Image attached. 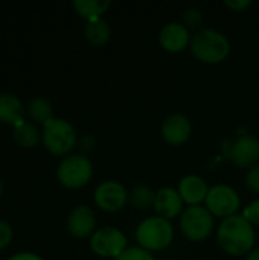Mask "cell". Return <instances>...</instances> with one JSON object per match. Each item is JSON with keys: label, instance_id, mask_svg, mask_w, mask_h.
Masks as SVG:
<instances>
[{"label": "cell", "instance_id": "1", "mask_svg": "<svg viewBox=\"0 0 259 260\" xmlns=\"http://www.w3.org/2000/svg\"><path fill=\"white\" fill-rule=\"evenodd\" d=\"M217 239L220 247L231 256H244L247 254L255 244V230L253 225L240 215L223 219L218 227Z\"/></svg>", "mask_w": 259, "mask_h": 260}, {"label": "cell", "instance_id": "2", "mask_svg": "<svg viewBox=\"0 0 259 260\" xmlns=\"http://www.w3.org/2000/svg\"><path fill=\"white\" fill-rule=\"evenodd\" d=\"M192 55L205 64H218L231 53L229 40L215 29H202L191 40Z\"/></svg>", "mask_w": 259, "mask_h": 260}, {"label": "cell", "instance_id": "3", "mask_svg": "<svg viewBox=\"0 0 259 260\" xmlns=\"http://www.w3.org/2000/svg\"><path fill=\"white\" fill-rule=\"evenodd\" d=\"M136 239L140 248L147 251H160L172 242L174 229L168 219L151 216L139 224L136 230Z\"/></svg>", "mask_w": 259, "mask_h": 260}, {"label": "cell", "instance_id": "4", "mask_svg": "<svg viewBox=\"0 0 259 260\" xmlns=\"http://www.w3.org/2000/svg\"><path fill=\"white\" fill-rule=\"evenodd\" d=\"M41 137L46 149L55 155H66L76 146V131L63 119L53 117L50 122H47Z\"/></svg>", "mask_w": 259, "mask_h": 260}, {"label": "cell", "instance_id": "5", "mask_svg": "<svg viewBox=\"0 0 259 260\" xmlns=\"http://www.w3.org/2000/svg\"><path fill=\"white\" fill-rule=\"evenodd\" d=\"M214 229V216L203 206H189L180 216V230L192 242H202L209 238Z\"/></svg>", "mask_w": 259, "mask_h": 260}, {"label": "cell", "instance_id": "6", "mask_svg": "<svg viewBox=\"0 0 259 260\" xmlns=\"http://www.w3.org/2000/svg\"><path fill=\"white\" fill-rule=\"evenodd\" d=\"M92 175L93 166L84 155H69L60 163L56 169L58 181L67 189L84 187L90 181Z\"/></svg>", "mask_w": 259, "mask_h": 260}, {"label": "cell", "instance_id": "7", "mask_svg": "<svg viewBox=\"0 0 259 260\" xmlns=\"http://www.w3.org/2000/svg\"><path fill=\"white\" fill-rule=\"evenodd\" d=\"M90 247L99 257L118 259L127 250V238L114 227H102L92 235Z\"/></svg>", "mask_w": 259, "mask_h": 260}, {"label": "cell", "instance_id": "8", "mask_svg": "<svg viewBox=\"0 0 259 260\" xmlns=\"http://www.w3.org/2000/svg\"><path fill=\"white\" fill-rule=\"evenodd\" d=\"M241 200L232 187L218 184L209 189L206 198V209L212 213V216H218L224 219L231 218L238 212Z\"/></svg>", "mask_w": 259, "mask_h": 260}, {"label": "cell", "instance_id": "9", "mask_svg": "<svg viewBox=\"0 0 259 260\" xmlns=\"http://www.w3.org/2000/svg\"><path fill=\"white\" fill-rule=\"evenodd\" d=\"M128 192L118 181H104L95 190V203L96 206L108 213L119 212L125 207L128 201Z\"/></svg>", "mask_w": 259, "mask_h": 260}, {"label": "cell", "instance_id": "10", "mask_svg": "<svg viewBox=\"0 0 259 260\" xmlns=\"http://www.w3.org/2000/svg\"><path fill=\"white\" fill-rule=\"evenodd\" d=\"M229 158L238 168H253L259 160V140L253 136H241L231 145Z\"/></svg>", "mask_w": 259, "mask_h": 260}, {"label": "cell", "instance_id": "11", "mask_svg": "<svg viewBox=\"0 0 259 260\" xmlns=\"http://www.w3.org/2000/svg\"><path fill=\"white\" fill-rule=\"evenodd\" d=\"M191 40L192 38L189 35V29L182 23H168L166 26H163L159 35L162 47L172 53L185 50L188 44H191Z\"/></svg>", "mask_w": 259, "mask_h": 260}, {"label": "cell", "instance_id": "12", "mask_svg": "<svg viewBox=\"0 0 259 260\" xmlns=\"http://www.w3.org/2000/svg\"><path fill=\"white\" fill-rule=\"evenodd\" d=\"M191 136V122L183 114H171L162 123V137L166 143L179 146Z\"/></svg>", "mask_w": 259, "mask_h": 260}, {"label": "cell", "instance_id": "13", "mask_svg": "<svg viewBox=\"0 0 259 260\" xmlns=\"http://www.w3.org/2000/svg\"><path fill=\"white\" fill-rule=\"evenodd\" d=\"M153 207H154L157 216L169 221L182 213L183 200H182L179 190H176L172 187H163L156 193V201H154Z\"/></svg>", "mask_w": 259, "mask_h": 260}, {"label": "cell", "instance_id": "14", "mask_svg": "<svg viewBox=\"0 0 259 260\" xmlns=\"http://www.w3.org/2000/svg\"><path fill=\"white\" fill-rule=\"evenodd\" d=\"M95 225H96L95 213L87 206H79L75 210H72V213L69 215V219H67L69 233L78 239H84V238L93 235Z\"/></svg>", "mask_w": 259, "mask_h": 260}, {"label": "cell", "instance_id": "15", "mask_svg": "<svg viewBox=\"0 0 259 260\" xmlns=\"http://www.w3.org/2000/svg\"><path fill=\"white\" fill-rule=\"evenodd\" d=\"M179 193H180L183 203H186L189 206H200L203 201H206L209 187L203 178H200L197 175H188L180 181Z\"/></svg>", "mask_w": 259, "mask_h": 260}, {"label": "cell", "instance_id": "16", "mask_svg": "<svg viewBox=\"0 0 259 260\" xmlns=\"http://www.w3.org/2000/svg\"><path fill=\"white\" fill-rule=\"evenodd\" d=\"M24 107L21 101L11 93L0 94V122L8 125H20L24 122Z\"/></svg>", "mask_w": 259, "mask_h": 260}, {"label": "cell", "instance_id": "17", "mask_svg": "<svg viewBox=\"0 0 259 260\" xmlns=\"http://www.w3.org/2000/svg\"><path fill=\"white\" fill-rule=\"evenodd\" d=\"M110 0H76L73 2L75 11L87 21L102 18L101 15L110 8Z\"/></svg>", "mask_w": 259, "mask_h": 260}, {"label": "cell", "instance_id": "18", "mask_svg": "<svg viewBox=\"0 0 259 260\" xmlns=\"http://www.w3.org/2000/svg\"><path fill=\"white\" fill-rule=\"evenodd\" d=\"M110 26L104 18H96L92 21H87L85 26V38L93 46H102L110 38Z\"/></svg>", "mask_w": 259, "mask_h": 260}, {"label": "cell", "instance_id": "19", "mask_svg": "<svg viewBox=\"0 0 259 260\" xmlns=\"http://www.w3.org/2000/svg\"><path fill=\"white\" fill-rule=\"evenodd\" d=\"M29 117L37 122V123H41V125H46L47 122H50L53 119V110H52V105L47 99L44 98H34L29 104H27V108H26Z\"/></svg>", "mask_w": 259, "mask_h": 260}, {"label": "cell", "instance_id": "20", "mask_svg": "<svg viewBox=\"0 0 259 260\" xmlns=\"http://www.w3.org/2000/svg\"><path fill=\"white\" fill-rule=\"evenodd\" d=\"M14 139L15 143L21 148L31 149L35 148L40 142V131L29 122H23L14 126Z\"/></svg>", "mask_w": 259, "mask_h": 260}, {"label": "cell", "instance_id": "21", "mask_svg": "<svg viewBox=\"0 0 259 260\" xmlns=\"http://www.w3.org/2000/svg\"><path fill=\"white\" fill-rule=\"evenodd\" d=\"M128 201H130V204L133 207H136L139 210H143V209H148V207L154 206L156 193L151 189L140 186V187L133 189V192L128 197Z\"/></svg>", "mask_w": 259, "mask_h": 260}, {"label": "cell", "instance_id": "22", "mask_svg": "<svg viewBox=\"0 0 259 260\" xmlns=\"http://www.w3.org/2000/svg\"><path fill=\"white\" fill-rule=\"evenodd\" d=\"M183 21L188 29H198L203 26L205 17L200 9L197 8H189L183 12Z\"/></svg>", "mask_w": 259, "mask_h": 260}, {"label": "cell", "instance_id": "23", "mask_svg": "<svg viewBox=\"0 0 259 260\" xmlns=\"http://www.w3.org/2000/svg\"><path fill=\"white\" fill-rule=\"evenodd\" d=\"M116 260H156L153 257V254L140 247H133V248H127Z\"/></svg>", "mask_w": 259, "mask_h": 260}, {"label": "cell", "instance_id": "24", "mask_svg": "<svg viewBox=\"0 0 259 260\" xmlns=\"http://www.w3.org/2000/svg\"><path fill=\"white\" fill-rule=\"evenodd\" d=\"M243 216H244L252 225H258L259 227V200L250 203V204L244 209Z\"/></svg>", "mask_w": 259, "mask_h": 260}, {"label": "cell", "instance_id": "25", "mask_svg": "<svg viewBox=\"0 0 259 260\" xmlns=\"http://www.w3.org/2000/svg\"><path fill=\"white\" fill-rule=\"evenodd\" d=\"M246 186L252 190L259 193V163L250 168V171L246 175Z\"/></svg>", "mask_w": 259, "mask_h": 260}, {"label": "cell", "instance_id": "26", "mask_svg": "<svg viewBox=\"0 0 259 260\" xmlns=\"http://www.w3.org/2000/svg\"><path fill=\"white\" fill-rule=\"evenodd\" d=\"M12 241V229L8 222L0 221V250L8 247Z\"/></svg>", "mask_w": 259, "mask_h": 260}, {"label": "cell", "instance_id": "27", "mask_svg": "<svg viewBox=\"0 0 259 260\" xmlns=\"http://www.w3.org/2000/svg\"><path fill=\"white\" fill-rule=\"evenodd\" d=\"M224 3H226L227 8H231L232 11H237V12L246 9V8H249L252 5L250 0H226Z\"/></svg>", "mask_w": 259, "mask_h": 260}, {"label": "cell", "instance_id": "28", "mask_svg": "<svg viewBox=\"0 0 259 260\" xmlns=\"http://www.w3.org/2000/svg\"><path fill=\"white\" fill-rule=\"evenodd\" d=\"M9 260H43L40 256L34 254V253H18L15 256H12Z\"/></svg>", "mask_w": 259, "mask_h": 260}, {"label": "cell", "instance_id": "29", "mask_svg": "<svg viewBox=\"0 0 259 260\" xmlns=\"http://www.w3.org/2000/svg\"><path fill=\"white\" fill-rule=\"evenodd\" d=\"M79 145H81V149L82 151H90L92 146H93V139L90 136H85V137H82V140H81Z\"/></svg>", "mask_w": 259, "mask_h": 260}, {"label": "cell", "instance_id": "30", "mask_svg": "<svg viewBox=\"0 0 259 260\" xmlns=\"http://www.w3.org/2000/svg\"><path fill=\"white\" fill-rule=\"evenodd\" d=\"M247 260H259V250H255L252 251L249 256H247Z\"/></svg>", "mask_w": 259, "mask_h": 260}, {"label": "cell", "instance_id": "31", "mask_svg": "<svg viewBox=\"0 0 259 260\" xmlns=\"http://www.w3.org/2000/svg\"><path fill=\"white\" fill-rule=\"evenodd\" d=\"M2 193H3V184H2V181H0V197H2Z\"/></svg>", "mask_w": 259, "mask_h": 260}]
</instances>
